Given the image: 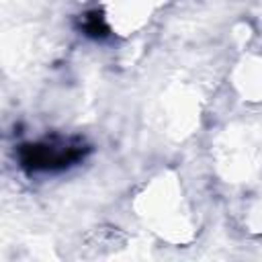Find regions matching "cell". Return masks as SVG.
<instances>
[{
  "label": "cell",
  "mask_w": 262,
  "mask_h": 262,
  "mask_svg": "<svg viewBox=\"0 0 262 262\" xmlns=\"http://www.w3.org/2000/svg\"><path fill=\"white\" fill-rule=\"evenodd\" d=\"M88 147L76 139H41L20 149V162L31 172H59L84 158Z\"/></svg>",
  "instance_id": "obj_1"
}]
</instances>
